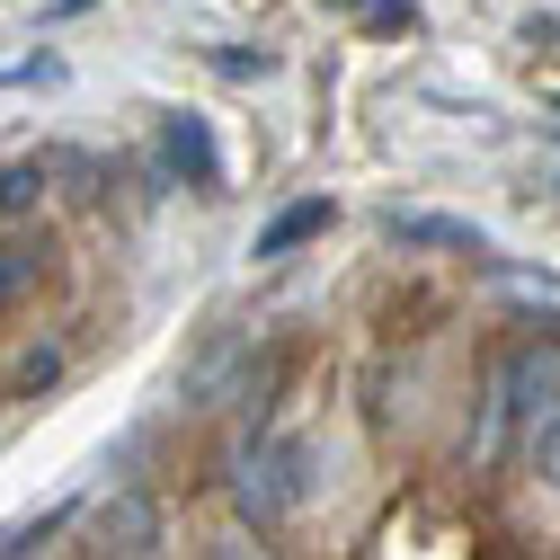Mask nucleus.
<instances>
[{
	"mask_svg": "<svg viewBox=\"0 0 560 560\" xmlns=\"http://www.w3.org/2000/svg\"><path fill=\"white\" fill-rule=\"evenodd\" d=\"M36 276H45V249L36 241H0V312H10L19 294H36Z\"/></svg>",
	"mask_w": 560,
	"mask_h": 560,
	"instance_id": "0eeeda50",
	"label": "nucleus"
},
{
	"mask_svg": "<svg viewBox=\"0 0 560 560\" xmlns=\"http://www.w3.org/2000/svg\"><path fill=\"white\" fill-rule=\"evenodd\" d=\"M205 560H267L249 534H223V542H205Z\"/></svg>",
	"mask_w": 560,
	"mask_h": 560,
	"instance_id": "ddd939ff",
	"label": "nucleus"
},
{
	"mask_svg": "<svg viewBox=\"0 0 560 560\" xmlns=\"http://www.w3.org/2000/svg\"><path fill=\"white\" fill-rule=\"evenodd\" d=\"M392 241H409V249H463V258H489V232L445 223V214H392Z\"/></svg>",
	"mask_w": 560,
	"mask_h": 560,
	"instance_id": "39448f33",
	"label": "nucleus"
},
{
	"mask_svg": "<svg viewBox=\"0 0 560 560\" xmlns=\"http://www.w3.org/2000/svg\"><path fill=\"white\" fill-rule=\"evenodd\" d=\"M214 72H223V81H267L276 54H267V45H214Z\"/></svg>",
	"mask_w": 560,
	"mask_h": 560,
	"instance_id": "6e6552de",
	"label": "nucleus"
},
{
	"mask_svg": "<svg viewBox=\"0 0 560 560\" xmlns=\"http://www.w3.org/2000/svg\"><path fill=\"white\" fill-rule=\"evenodd\" d=\"M365 27H383V36H409V27H418V10H409V0H365Z\"/></svg>",
	"mask_w": 560,
	"mask_h": 560,
	"instance_id": "9b49d317",
	"label": "nucleus"
},
{
	"mask_svg": "<svg viewBox=\"0 0 560 560\" xmlns=\"http://www.w3.org/2000/svg\"><path fill=\"white\" fill-rule=\"evenodd\" d=\"M98 560H161V499L152 489H116L98 508Z\"/></svg>",
	"mask_w": 560,
	"mask_h": 560,
	"instance_id": "f03ea898",
	"label": "nucleus"
},
{
	"mask_svg": "<svg viewBox=\"0 0 560 560\" xmlns=\"http://www.w3.org/2000/svg\"><path fill=\"white\" fill-rule=\"evenodd\" d=\"M62 525H72V499H54V508H36V516H19L10 534H0V560H36Z\"/></svg>",
	"mask_w": 560,
	"mask_h": 560,
	"instance_id": "423d86ee",
	"label": "nucleus"
},
{
	"mask_svg": "<svg viewBox=\"0 0 560 560\" xmlns=\"http://www.w3.org/2000/svg\"><path fill=\"white\" fill-rule=\"evenodd\" d=\"M329 214H338L329 196H294V205H285V214H276V223H258V249H249V258L267 267V258H285V249H303L312 232H329Z\"/></svg>",
	"mask_w": 560,
	"mask_h": 560,
	"instance_id": "20e7f679",
	"label": "nucleus"
},
{
	"mask_svg": "<svg viewBox=\"0 0 560 560\" xmlns=\"http://www.w3.org/2000/svg\"><path fill=\"white\" fill-rule=\"evenodd\" d=\"M534 454H542V480L560 489V418H542V436H534Z\"/></svg>",
	"mask_w": 560,
	"mask_h": 560,
	"instance_id": "f8f14e48",
	"label": "nucleus"
},
{
	"mask_svg": "<svg viewBox=\"0 0 560 560\" xmlns=\"http://www.w3.org/2000/svg\"><path fill=\"white\" fill-rule=\"evenodd\" d=\"M232 499L249 525H285L312 499V445L303 436H258L232 454Z\"/></svg>",
	"mask_w": 560,
	"mask_h": 560,
	"instance_id": "f257e3e1",
	"label": "nucleus"
},
{
	"mask_svg": "<svg viewBox=\"0 0 560 560\" xmlns=\"http://www.w3.org/2000/svg\"><path fill=\"white\" fill-rule=\"evenodd\" d=\"M551 116H560V98H551Z\"/></svg>",
	"mask_w": 560,
	"mask_h": 560,
	"instance_id": "4468645a",
	"label": "nucleus"
},
{
	"mask_svg": "<svg viewBox=\"0 0 560 560\" xmlns=\"http://www.w3.org/2000/svg\"><path fill=\"white\" fill-rule=\"evenodd\" d=\"M36 196H45V170H27V161H19V170H0V214H27Z\"/></svg>",
	"mask_w": 560,
	"mask_h": 560,
	"instance_id": "1a4fd4ad",
	"label": "nucleus"
},
{
	"mask_svg": "<svg viewBox=\"0 0 560 560\" xmlns=\"http://www.w3.org/2000/svg\"><path fill=\"white\" fill-rule=\"evenodd\" d=\"M62 374V347H27V357H19V392H45Z\"/></svg>",
	"mask_w": 560,
	"mask_h": 560,
	"instance_id": "9d476101",
	"label": "nucleus"
},
{
	"mask_svg": "<svg viewBox=\"0 0 560 560\" xmlns=\"http://www.w3.org/2000/svg\"><path fill=\"white\" fill-rule=\"evenodd\" d=\"M161 152H170V170H178V178H196V187H214V178H223L214 125H205V116H187V107H170V116H161Z\"/></svg>",
	"mask_w": 560,
	"mask_h": 560,
	"instance_id": "7ed1b4c3",
	"label": "nucleus"
}]
</instances>
